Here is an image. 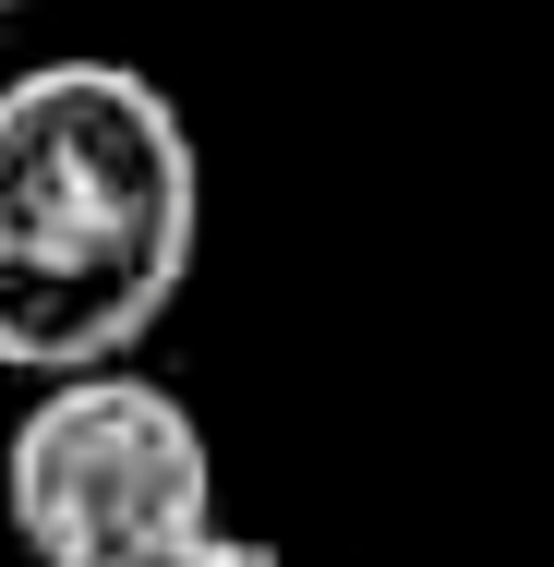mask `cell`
<instances>
[{"instance_id": "7a4b0ae2", "label": "cell", "mask_w": 554, "mask_h": 567, "mask_svg": "<svg viewBox=\"0 0 554 567\" xmlns=\"http://www.w3.org/2000/svg\"><path fill=\"white\" fill-rule=\"evenodd\" d=\"M0 507L36 567H145L218 532V447L157 374H49L0 447Z\"/></svg>"}, {"instance_id": "3957f363", "label": "cell", "mask_w": 554, "mask_h": 567, "mask_svg": "<svg viewBox=\"0 0 554 567\" xmlns=\"http://www.w3.org/2000/svg\"><path fill=\"white\" fill-rule=\"evenodd\" d=\"M145 567H290V556H278V544H253V532H229V519H218L206 544H169V556H145Z\"/></svg>"}, {"instance_id": "277c9868", "label": "cell", "mask_w": 554, "mask_h": 567, "mask_svg": "<svg viewBox=\"0 0 554 567\" xmlns=\"http://www.w3.org/2000/svg\"><path fill=\"white\" fill-rule=\"evenodd\" d=\"M0 12H24V0H0Z\"/></svg>"}, {"instance_id": "6da1fadb", "label": "cell", "mask_w": 554, "mask_h": 567, "mask_svg": "<svg viewBox=\"0 0 554 567\" xmlns=\"http://www.w3.org/2000/svg\"><path fill=\"white\" fill-rule=\"evenodd\" d=\"M206 169L133 61H36L0 85V362L97 374L181 302Z\"/></svg>"}]
</instances>
